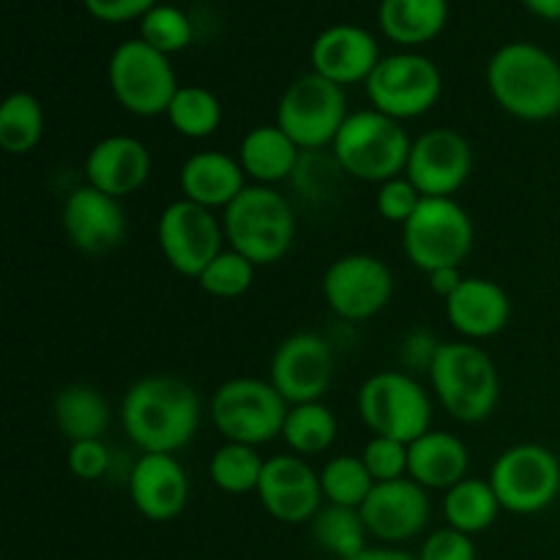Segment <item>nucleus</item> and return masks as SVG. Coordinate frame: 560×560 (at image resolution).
Returning a JSON list of instances; mask_svg holds the SVG:
<instances>
[{
  "mask_svg": "<svg viewBox=\"0 0 560 560\" xmlns=\"http://www.w3.org/2000/svg\"><path fill=\"white\" fill-rule=\"evenodd\" d=\"M320 487L323 498L334 506H350L361 509L364 501L370 498L375 479L366 470L364 459L350 457V454H339L331 457L320 470Z\"/></svg>",
  "mask_w": 560,
  "mask_h": 560,
  "instance_id": "35",
  "label": "nucleus"
},
{
  "mask_svg": "<svg viewBox=\"0 0 560 560\" xmlns=\"http://www.w3.org/2000/svg\"><path fill=\"white\" fill-rule=\"evenodd\" d=\"M474 173V148L457 129L421 131L410 145L405 175L424 197H454Z\"/></svg>",
  "mask_w": 560,
  "mask_h": 560,
  "instance_id": "16",
  "label": "nucleus"
},
{
  "mask_svg": "<svg viewBox=\"0 0 560 560\" xmlns=\"http://www.w3.org/2000/svg\"><path fill=\"white\" fill-rule=\"evenodd\" d=\"M359 457L364 459L366 470L372 474L375 485H381V481H397L408 476V443L402 441L372 435Z\"/></svg>",
  "mask_w": 560,
  "mask_h": 560,
  "instance_id": "39",
  "label": "nucleus"
},
{
  "mask_svg": "<svg viewBox=\"0 0 560 560\" xmlns=\"http://www.w3.org/2000/svg\"><path fill=\"white\" fill-rule=\"evenodd\" d=\"M474 219L454 197H424L402 224L405 257L424 273L463 266L474 252Z\"/></svg>",
  "mask_w": 560,
  "mask_h": 560,
  "instance_id": "6",
  "label": "nucleus"
},
{
  "mask_svg": "<svg viewBox=\"0 0 560 560\" xmlns=\"http://www.w3.org/2000/svg\"><path fill=\"white\" fill-rule=\"evenodd\" d=\"M301 148L279 124H260L244 135L238 162L246 178L257 186H277L293 178L301 162Z\"/></svg>",
  "mask_w": 560,
  "mask_h": 560,
  "instance_id": "26",
  "label": "nucleus"
},
{
  "mask_svg": "<svg viewBox=\"0 0 560 560\" xmlns=\"http://www.w3.org/2000/svg\"><path fill=\"white\" fill-rule=\"evenodd\" d=\"M159 249L175 273L200 279V273L224 252V224L217 211L191 200H173L156 224Z\"/></svg>",
  "mask_w": 560,
  "mask_h": 560,
  "instance_id": "13",
  "label": "nucleus"
},
{
  "mask_svg": "<svg viewBox=\"0 0 560 560\" xmlns=\"http://www.w3.org/2000/svg\"><path fill=\"white\" fill-rule=\"evenodd\" d=\"M284 402H323L334 381V350L326 337L315 331L290 334L271 359V377Z\"/></svg>",
  "mask_w": 560,
  "mask_h": 560,
  "instance_id": "15",
  "label": "nucleus"
},
{
  "mask_svg": "<svg viewBox=\"0 0 560 560\" xmlns=\"http://www.w3.org/2000/svg\"><path fill=\"white\" fill-rule=\"evenodd\" d=\"M359 512L370 536L388 541V545H399V541L413 539L427 528L432 503L424 487L405 476V479L381 481V485L372 487L370 498Z\"/></svg>",
  "mask_w": 560,
  "mask_h": 560,
  "instance_id": "18",
  "label": "nucleus"
},
{
  "mask_svg": "<svg viewBox=\"0 0 560 560\" xmlns=\"http://www.w3.org/2000/svg\"><path fill=\"white\" fill-rule=\"evenodd\" d=\"M66 238L85 255H104L124 244L126 238V211L118 197L82 184L66 197L60 211Z\"/></svg>",
  "mask_w": 560,
  "mask_h": 560,
  "instance_id": "19",
  "label": "nucleus"
},
{
  "mask_svg": "<svg viewBox=\"0 0 560 560\" xmlns=\"http://www.w3.org/2000/svg\"><path fill=\"white\" fill-rule=\"evenodd\" d=\"M230 249L249 257L255 266L284 260L295 241V213L288 197L273 186L249 184L222 213Z\"/></svg>",
  "mask_w": 560,
  "mask_h": 560,
  "instance_id": "4",
  "label": "nucleus"
},
{
  "mask_svg": "<svg viewBox=\"0 0 560 560\" xmlns=\"http://www.w3.org/2000/svg\"><path fill=\"white\" fill-rule=\"evenodd\" d=\"M140 38L164 55L180 52L195 38L191 20L175 5H156L140 20Z\"/></svg>",
  "mask_w": 560,
  "mask_h": 560,
  "instance_id": "37",
  "label": "nucleus"
},
{
  "mask_svg": "<svg viewBox=\"0 0 560 560\" xmlns=\"http://www.w3.org/2000/svg\"><path fill=\"white\" fill-rule=\"evenodd\" d=\"M377 22L386 38L399 47H421L446 27L448 0H383Z\"/></svg>",
  "mask_w": 560,
  "mask_h": 560,
  "instance_id": "28",
  "label": "nucleus"
},
{
  "mask_svg": "<svg viewBox=\"0 0 560 560\" xmlns=\"http://www.w3.org/2000/svg\"><path fill=\"white\" fill-rule=\"evenodd\" d=\"M255 271L257 266L235 249H224L217 260H211V266L200 273L197 284L206 290L213 299H241V295L249 293V288L255 284Z\"/></svg>",
  "mask_w": 560,
  "mask_h": 560,
  "instance_id": "36",
  "label": "nucleus"
},
{
  "mask_svg": "<svg viewBox=\"0 0 560 560\" xmlns=\"http://www.w3.org/2000/svg\"><path fill=\"white\" fill-rule=\"evenodd\" d=\"M262 468H266V459L260 457L255 446L224 441L211 454L208 476H211V485L228 495H249L260 487Z\"/></svg>",
  "mask_w": 560,
  "mask_h": 560,
  "instance_id": "33",
  "label": "nucleus"
},
{
  "mask_svg": "<svg viewBox=\"0 0 560 560\" xmlns=\"http://www.w3.org/2000/svg\"><path fill=\"white\" fill-rule=\"evenodd\" d=\"M498 514H501V501L490 481L468 476L452 490H446V498H443V517H446L448 528L463 530L468 536L490 528Z\"/></svg>",
  "mask_w": 560,
  "mask_h": 560,
  "instance_id": "29",
  "label": "nucleus"
},
{
  "mask_svg": "<svg viewBox=\"0 0 560 560\" xmlns=\"http://www.w3.org/2000/svg\"><path fill=\"white\" fill-rule=\"evenodd\" d=\"M523 5L539 20L560 22V0H523Z\"/></svg>",
  "mask_w": 560,
  "mask_h": 560,
  "instance_id": "46",
  "label": "nucleus"
},
{
  "mask_svg": "<svg viewBox=\"0 0 560 560\" xmlns=\"http://www.w3.org/2000/svg\"><path fill=\"white\" fill-rule=\"evenodd\" d=\"M312 534H315V541L320 545V550L331 552L339 560H350L366 550V536H370V530H366V523L359 509L328 503L312 520Z\"/></svg>",
  "mask_w": 560,
  "mask_h": 560,
  "instance_id": "34",
  "label": "nucleus"
},
{
  "mask_svg": "<svg viewBox=\"0 0 560 560\" xmlns=\"http://www.w3.org/2000/svg\"><path fill=\"white\" fill-rule=\"evenodd\" d=\"M52 419L69 443L104 441L113 424V410L98 388L88 383H69L55 394Z\"/></svg>",
  "mask_w": 560,
  "mask_h": 560,
  "instance_id": "27",
  "label": "nucleus"
},
{
  "mask_svg": "<svg viewBox=\"0 0 560 560\" xmlns=\"http://www.w3.org/2000/svg\"><path fill=\"white\" fill-rule=\"evenodd\" d=\"M470 452L457 435L430 430L427 435L408 443V476L424 490H452L468 479Z\"/></svg>",
  "mask_w": 560,
  "mask_h": 560,
  "instance_id": "25",
  "label": "nucleus"
},
{
  "mask_svg": "<svg viewBox=\"0 0 560 560\" xmlns=\"http://www.w3.org/2000/svg\"><path fill=\"white\" fill-rule=\"evenodd\" d=\"M345 170L339 167L337 156L326 151H304L301 153V162L293 173L295 189L304 191V197L310 200H328L334 191L339 189V180H342Z\"/></svg>",
  "mask_w": 560,
  "mask_h": 560,
  "instance_id": "38",
  "label": "nucleus"
},
{
  "mask_svg": "<svg viewBox=\"0 0 560 560\" xmlns=\"http://www.w3.org/2000/svg\"><path fill=\"white\" fill-rule=\"evenodd\" d=\"M224 107L213 91L202 85H180L170 102L167 120L186 140H208L219 131Z\"/></svg>",
  "mask_w": 560,
  "mask_h": 560,
  "instance_id": "32",
  "label": "nucleus"
},
{
  "mask_svg": "<svg viewBox=\"0 0 560 560\" xmlns=\"http://www.w3.org/2000/svg\"><path fill=\"white\" fill-rule=\"evenodd\" d=\"M262 509L273 520L288 525L310 523L320 512L323 498L320 474L299 454H277L266 459L260 487H257Z\"/></svg>",
  "mask_w": 560,
  "mask_h": 560,
  "instance_id": "17",
  "label": "nucleus"
},
{
  "mask_svg": "<svg viewBox=\"0 0 560 560\" xmlns=\"http://www.w3.org/2000/svg\"><path fill=\"white\" fill-rule=\"evenodd\" d=\"M427 279H430V290L435 295H441L443 301L448 299V295L454 293V290L463 284V273H459V268H441V271H432L427 273Z\"/></svg>",
  "mask_w": 560,
  "mask_h": 560,
  "instance_id": "45",
  "label": "nucleus"
},
{
  "mask_svg": "<svg viewBox=\"0 0 560 560\" xmlns=\"http://www.w3.org/2000/svg\"><path fill=\"white\" fill-rule=\"evenodd\" d=\"M151 170L153 159L145 142L131 135H109L88 151L85 184L124 200L148 184Z\"/></svg>",
  "mask_w": 560,
  "mask_h": 560,
  "instance_id": "21",
  "label": "nucleus"
},
{
  "mask_svg": "<svg viewBox=\"0 0 560 560\" xmlns=\"http://www.w3.org/2000/svg\"><path fill=\"white\" fill-rule=\"evenodd\" d=\"M348 93L317 71L301 74L277 104V120L301 151H326L348 120Z\"/></svg>",
  "mask_w": 560,
  "mask_h": 560,
  "instance_id": "9",
  "label": "nucleus"
},
{
  "mask_svg": "<svg viewBox=\"0 0 560 560\" xmlns=\"http://www.w3.org/2000/svg\"><path fill=\"white\" fill-rule=\"evenodd\" d=\"M323 299L328 310L342 320H370L392 304L394 273L375 255L364 252L342 255L323 273Z\"/></svg>",
  "mask_w": 560,
  "mask_h": 560,
  "instance_id": "14",
  "label": "nucleus"
},
{
  "mask_svg": "<svg viewBox=\"0 0 560 560\" xmlns=\"http://www.w3.org/2000/svg\"><path fill=\"white\" fill-rule=\"evenodd\" d=\"M421 200H424V195L416 189L413 180H410L408 175H397V178L377 186L375 208L388 224H399V228H402V224L413 217Z\"/></svg>",
  "mask_w": 560,
  "mask_h": 560,
  "instance_id": "40",
  "label": "nucleus"
},
{
  "mask_svg": "<svg viewBox=\"0 0 560 560\" xmlns=\"http://www.w3.org/2000/svg\"><path fill=\"white\" fill-rule=\"evenodd\" d=\"M364 88L377 113L402 124V120L421 118L441 102L443 74L435 60L427 55L397 52L381 58Z\"/></svg>",
  "mask_w": 560,
  "mask_h": 560,
  "instance_id": "11",
  "label": "nucleus"
},
{
  "mask_svg": "<svg viewBox=\"0 0 560 560\" xmlns=\"http://www.w3.org/2000/svg\"><path fill=\"white\" fill-rule=\"evenodd\" d=\"M419 560H476V545L468 534L446 525L421 545Z\"/></svg>",
  "mask_w": 560,
  "mask_h": 560,
  "instance_id": "42",
  "label": "nucleus"
},
{
  "mask_svg": "<svg viewBox=\"0 0 560 560\" xmlns=\"http://www.w3.org/2000/svg\"><path fill=\"white\" fill-rule=\"evenodd\" d=\"M487 481L503 512L539 514L560 495V459L541 443H517L492 463Z\"/></svg>",
  "mask_w": 560,
  "mask_h": 560,
  "instance_id": "12",
  "label": "nucleus"
},
{
  "mask_svg": "<svg viewBox=\"0 0 560 560\" xmlns=\"http://www.w3.org/2000/svg\"><path fill=\"white\" fill-rule=\"evenodd\" d=\"M44 126V107L33 93L16 91L0 104V148L11 156L31 153L42 142Z\"/></svg>",
  "mask_w": 560,
  "mask_h": 560,
  "instance_id": "31",
  "label": "nucleus"
},
{
  "mask_svg": "<svg viewBox=\"0 0 560 560\" xmlns=\"http://www.w3.org/2000/svg\"><path fill=\"white\" fill-rule=\"evenodd\" d=\"M487 88L517 120L541 124L560 115V63L539 44H503L487 63Z\"/></svg>",
  "mask_w": 560,
  "mask_h": 560,
  "instance_id": "2",
  "label": "nucleus"
},
{
  "mask_svg": "<svg viewBox=\"0 0 560 560\" xmlns=\"http://www.w3.org/2000/svg\"><path fill=\"white\" fill-rule=\"evenodd\" d=\"M355 405L372 435L413 443L432 430L430 392L408 372H375L361 383Z\"/></svg>",
  "mask_w": 560,
  "mask_h": 560,
  "instance_id": "8",
  "label": "nucleus"
},
{
  "mask_svg": "<svg viewBox=\"0 0 560 560\" xmlns=\"http://www.w3.org/2000/svg\"><path fill=\"white\" fill-rule=\"evenodd\" d=\"M200 394L175 375H145L126 388L120 399V424L142 454H178L200 427Z\"/></svg>",
  "mask_w": 560,
  "mask_h": 560,
  "instance_id": "1",
  "label": "nucleus"
},
{
  "mask_svg": "<svg viewBox=\"0 0 560 560\" xmlns=\"http://www.w3.org/2000/svg\"><path fill=\"white\" fill-rule=\"evenodd\" d=\"M208 413L224 441L257 448L282 438L290 405L271 381L233 377L213 392Z\"/></svg>",
  "mask_w": 560,
  "mask_h": 560,
  "instance_id": "7",
  "label": "nucleus"
},
{
  "mask_svg": "<svg viewBox=\"0 0 560 560\" xmlns=\"http://www.w3.org/2000/svg\"><path fill=\"white\" fill-rule=\"evenodd\" d=\"M512 317V299L498 282L485 277H465L446 299V320L468 342L498 337Z\"/></svg>",
  "mask_w": 560,
  "mask_h": 560,
  "instance_id": "23",
  "label": "nucleus"
},
{
  "mask_svg": "<svg viewBox=\"0 0 560 560\" xmlns=\"http://www.w3.org/2000/svg\"><path fill=\"white\" fill-rule=\"evenodd\" d=\"M107 80L115 102L126 113L140 118L167 115L170 102L180 88L170 55L159 52L142 38H131L115 47L107 66Z\"/></svg>",
  "mask_w": 560,
  "mask_h": 560,
  "instance_id": "10",
  "label": "nucleus"
},
{
  "mask_svg": "<svg viewBox=\"0 0 560 560\" xmlns=\"http://www.w3.org/2000/svg\"><path fill=\"white\" fill-rule=\"evenodd\" d=\"M129 495L142 517L170 523L189 503V476L175 454H142L131 468Z\"/></svg>",
  "mask_w": 560,
  "mask_h": 560,
  "instance_id": "20",
  "label": "nucleus"
},
{
  "mask_svg": "<svg viewBox=\"0 0 560 560\" xmlns=\"http://www.w3.org/2000/svg\"><path fill=\"white\" fill-rule=\"evenodd\" d=\"M156 5V0H85L88 14L96 16L98 22H109V25L142 20Z\"/></svg>",
  "mask_w": 560,
  "mask_h": 560,
  "instance_id": "43",
  "label": "nucleus"
},
{
  "mask_svg": "<svg viewBox=\"0 0 560 560\" xmlns=\"http://www.w3.org/2000/svg\"><path fill=\"white\" fill-rule=\"evenodd\" d=\"M410 145L413 140L399 120L370 107L348 115L334 140L331 153L345 175L381 186L397 175H405Z\"/></svg>",
  "mask_w": 560,
  "mask_h": 560,
  "instance_id": "5",
  "label": "nucleus"
},
{
  "mask_svg": "<svg viewBox=\"0 0 560 560\" xmlns=\"http://www.w3.org/2000/svg\"><path fill=\"white\" fill-rule=\"evenodd\" d=\"M350 560H419L416 556L405 550H394V547H366L364 552H359Z\"/></svg>",
  "mask_w": 560,
  "mask_h": 560,
  "instance_id": "47",
  "label": "nucleus"
},
{
  "mask_svg": "<svg viewBox=\"0 0 560 560\" xmlns=\"http://www.w3.org/2000/svg\"><path fill=\"white\" fill-rule=\"evenodd\" d=\"M438 348H441V342H435V337L430 331H410L402 342V361L408 366L430 370Z\"/></svg>",
  "mask_w": 560,
  "mask_h": 560,
  "instance_id": "44",
  "label": "nucleus"
},
{
  "mask_svg": "<svg viewBox=\"0 0 560 560\" xmlns=\"http://www.w3.org/2000/svg\"><path fill=\"white\" fill-rule=\"evenodd\" d=\"M441 408L459 424H479L501 402V375L485 348L468 339L441 342L427 370Z\"/></svg>",
  "mask_w": 560,
  "mask_h": 560,
  "instance_id": "3",
  "label": "nucleus"
},
{
  "mask_svg": "<svg viewBox=\"0 0 560 560\" xmlns=\"http://www.w3.org/2000/svg\"><path fill=\"white\" fill-rule=\"evenodd\" d=\"M246 173L238 156L222 151H197L184 162L178 175L184 200L197 202L202 208H228L241 191L246 189Z\"/></svg>",
  "mask_w": 560,
  "mask_h": 560,
  "instance_id": "24",
  "label": "nucleus"
},
{
  "mask_svg": "<svg viewBox=\"0 0 560 560\" xmlns=\"http://www.w3.org/2000/svg\"><path fill=\"white\" fill-rule=\"evenodd\" d=\"M377 63L375 36L359 25H331L312 44V71L342 88L370 80Z\"/></svg>",
  "mask_w": 560,
  "mask_h": 560,
  "instance_id": "22",
  "label": "nucleus"
},
{
  "mask_svg": "<svg viewBox=\"0 0 560 560\" xmlns=\"http://www.w3.org/2000/svg\"><path fill=\"white\" fill-rule=\"evenodd\" d=\"M69 470L82 481H98L107 476L113 454H109L104 441H77L69 443V454H66Z\"/></svg>",
  "mask_w": 560,
  "mask_h": 560,
  "instance_id": "41",
  "label": "nucleus"
},
{
  "mask_svg": "<svg viewBox=\"0 0 560 560\" xmlns=\"http://www.w3.org/2000/svg\"><path fill=\"white\" fill-rule=\"evenodd\" d=\"M337 416H334V410L323 402L293 405L288 419H284V443H288L290 454H299V457L304 459L326 454L328 448L337 443Z\"/></svg>",
  "mask_w": 560,
  "mask_h": 560,
  "instance_id": "30",
  "label": "nucleus"
}]
</instances>
